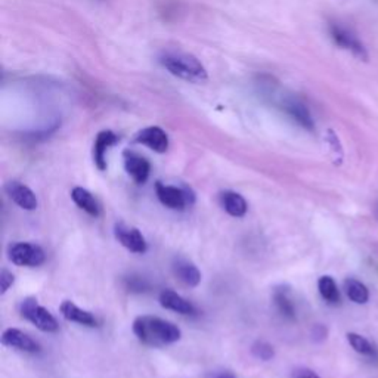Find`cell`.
<instances>
[{
	"instance_id": "1",
	"label": "cell",
	"mask_w": 378,
	"mask_h": 378,
	"mask_svg": "<svg viewBox=\"0 0 378 378\" xmlns=\"http://www.w3.org/2000/svg\"><path fill=\"white\" fill-rule=\"evenodd\" d=\"M133 333L140 343L151 348H163L181 340V329L166 319L152 315H142L133 322Z\"/></svg>"
},
{
	"instance_id": "2",
	"label": "cell",
	"mask_w": 378,
	"mask_h": 378,
	"mask_svg": "<svg viewBox=\"0 0 378 378\" xmlns=\"http://www.w3.org/2000/svg\"><path fill=\"white\" fill-rule=\"evenodd\" d=\"M160 62L170 74L182 78V80L201 83L207 78L206 68L195 56L189 54L175 51L164 52L160 56Z\"/></svg>"
},
{
	"instance_id": "3",
	"label": "cell",
	"mask_w": 378,
	"mask_h": 378,
	"mask_svg": "<svg viewBox=\"0 0 378 378\" xmlns=\"http://www.w3.org/2000/svg\"><path fill=\"white\" fill-rule=\"evenodd\" d=\"M21 315L28 322L36 325L43 333H55L58 331V322L52 317V313L40 306L36 298L28 297L21 303Z\"/></svg>"
},
{
	"instance_id": "4",
	"label": "cell",
	"mask_w": 378,
	"mask_h": 378,
	"mask_svg": "<svg viewBox=\"0 0 378 378\" xmlns=\"http://www.w3.org/2000/svg\"><path fill=\"white\" fill-rule=\"evenodd\" d=\"M155 193L163 206L171 210H185L195 201V197L186 188L170 186L161 182L155 183Z\"/></svg>"
},
{
	"instance_id": "5",
	"label": "cell",
	"mask_w": 378,
	"mask_h": 378,
	"mask_svg": "<svg viewBox=\"0 0 378 378\" xmlns=\"http://www.w3.org/2000/svg\"><path fill=\"white\" fill-rule=\"evenodd\" d=\"M9 260L17 266L36 267L44 263L46 255L40 245L31 243H15L9 247Z\"/></svg>"
},
{
	"instance_id": "6",
	"label": "cell",
	"mask_w": 378,
	"mask_h": 378,
	"mask_svg": "<svg viewBox=\"0 0 378 378\" xmlns=\"http://www.w3.org/2000/svg\"><path fill=\"white\" fill-rule=\"evenodd\" d=\"M114 235H116L117 241L124 248H128L129 251H132V253L144 255L145 251L148 250L144 235H142L140 231L136 228H132V226H128L123 222H118L114 226Z\"/></svg>"
},
{
	"instance_id": "7",
	"label": "cell",
	"mask_w": 378,
	"mask_h": 378,
	"mask_svg": "<svg viewBox=\"0 0 378 378\" xmlns=\"http://www.w3.org/2000/svg\"><path fill=\"white\" fill-rule=\"evenodd\" d=\"M124 169L136 183H145L151 173L150 161L130 151L124 152Z\"/></svg>"
},
{
	"instance_id": "8",
	"label": "cell",
	"mask_w": 378,
	"mask_h": 378,
	"mask_svg": "<svg viewBox=\"0 0 378 378\" xmlns=\"http://www.w3.org/2000/svg\"><path fill=\"white\" fill-rule=\"evenodd\" d=\"M5 191L9 198L27 212H33L37 209V198L31 189L20 182H9L5 186Z\"/></svg>"
},
{
	"instance_id": "9",
	"label": "cell",
	"mask_w": 378,
	"mask_h": 378,
	"mask_svg": "<svg viewBox=\"0 0 378 378\" xmlns=\"http://www.w3.org/2000/svg\"><path fill=\"white\" fill-rule=\"evenodd\" d=\"M2 343L8 346V348L27 352V353H36L40 350V346L33 339L17 328H8L6 331H4Z\"/></svg>"
},
{
	"instance_id": "10",
	"label": "cell",
	"mask_w": 378,
	"mask_h": 378,
	"mask_svg": "<svg viewBox=\"0 0 378 378\" xmlns=\"http://www.w3.org/2000/svg\"><path fill=\"white\" fill-rule=\"evenodd\" d=\"M136 142L138 144H142L148 147L150 150L159 152V154H163L169 150V136L167 133L160 129V128H155V126H152V128H147L144 130H140L136 136Z\"/></svg>"
},
{
	"instance_id": "11",
	"label": "cell",
	"mask_w": 378,
	"mask_h": 378,
	"mask_svg": "<svg viewBox=\"0 0 378 378\" xmlns=\"http://www.w3.org/2000/svg\"><path fill=\"white\" fill-rule=\"evenodd\" d=\"M59 310H61L62 317H64L67 321L80 324V325H85V327H97L98 325L97 318H94L90 312L80 309L70 300L62 302Z\"/></svg>"
},
{
	"instance_id": "12",
	"label": "cell",
	"mask_w": 378,
	"mask_h": 378,
	"mask_svg": "<svg viewBox=\"0 0 378 378\" xmlns=\"http://www.w3.org/2000/svg\"><path fill=\"white\" fill-rule=\"evenodd\" d=\"M160 305L164 309L178 312L181 315H194L195 307L191 302H188L186 298L179 295L173 290H163L160 294Z\"/></svg>"
},
{
	"instance_id": "13",
	"label": "cell",
	"mask_w": 378,
	"mask_h": 378,
	"mask_svg": "<svg viewBox=\"0 0 378 378\" xmlns=\"http://www.w3.org/2000/svg\"><path fill=\"white\" fill-rule=\"evenodd\" d=\"M173 272L188 287H197L201 282V272L198 271V267L186 259H176L173 263Z\"/></svg>"
},
{
	"instance_id": "14",
	"label": "cell",
	"mask_w": 378,
	"mask_h": 378,
	"mask_svg": "<svg viewBox=\"0 0 378 378\" xmlns=\"http://www.w3.org/2000/svg\"><path fill=\"white\" fill-rule=\"evenodd\" d=\"M116 142H117V136L109 130H104L97 136V140H94V145H93V161L98 166L99 170L106 169L105 154L109 150V147H113Z\"/></svg>"
},
{
	"instance_id": "15",
	"label": "cell",
	"mask_w": 378,
	"mask_h": 378,
	"mask_svg": "<svg viewBox=\"0 0 378 378\" xmlns=\"http://www.w3.org/2000/svg\"><path fill=\"white\" fill-rule=\"evenodd\" d=\"M284 109H286V113L294 121H297L298 124H300L302 128L309 129V130L313 129L312 117H310V114L307 111V108L302 102H298L294 98H287V99H284Z\"/></svg>"
},
{
	"instance_id": "16",
	"label": "cell",
	"mask_w": 378,
	"mask_h": 378,
	"mask_svg": "<svg viewBox=\"0 0 378 378\" xmlns=\"http://www.w3.org/2000/svg\"><path fill=\"white\" fill-rule=\"evenodd\" d=\"M71 198L77 204V206L80 207L82 210H85L87 214L93 216V217L99 216V204L97 200H94V197L87 191V189L75 186L71 191Z\"/></svg>"
},
{
	"instance_id": "17",
	"label": "cell",
	"mask_w": 378,
	"mask_h": 378,
	"mask_svg": "<svg viewBox=\"0 0 378 378\" xmlns=\"http://www.w3.org/2000/svg\"><path fill=\"white\" fill-rule=\"evenodd\" d=\"M220 200H222V206L226 210L228 214L232 217H243L247 213V201L244 200L243 195L233 191H225L220 195Z\"/></svg>"
},
{
	"instance_id": "18",
	"label": "cell",
	"mask_w": 378,
	"mask_h": 378,
	"mask_svg": "<svg viewBox=\"0 0 378 378\" xmlns=\"http://www.w3.org/2000/svg\"><path fill=\"white\" fill-rule=\"evenodd\" d=\"M344 290L352 302H355L358 305H365L368 302V298H370L368 288L364 286V284L359 282L358 279H353V278L346 279L344 281Z\"/></svg>"
},
{
	"instance_id": "19",
	"label": "cell",
	"mask_w": 378,
	"mask_h": 378,
	"mask_svg": "<svg viewBox=\"0 0 378 378\" xmlns=\"http://www.w3.org/2000/svg\"><path fill=\"white\" fill-rule=\"evenodd\" d=\"M274 303L279 313L288 319H294L295 317V307L290 297V293L287 288H276L274 293Z\"/></svg>"
},
{
	"instance_id": "20",
	"label": "cell",
	"mask_w": 378,
	"mask_h": 378,
	"mask_svg": "<svg viewBox=\"0 0 378 378\" xmlns=\"http://www.w3.org/2000/svg\"><path fill=\"white\" fill-rule=\"evenodd\" d=\"M318 290H319V294L322 295V298L327 303L337 305L340 302V291L337 288L336 281L331 276L324 275V276L319 278Z\"/></svg>"
},
{
	"instance_id": "21",
	"label": "cell",
	"mask_w": 378,
	"mask_h": 378,
	"mask_svg": "<svg viewBox=\"0 0 378 378\" xmlns=\"http://www.w3.org/2000/svg\"><path fill=\"white\" fill-rule=\"evenodd\" d=\"M348 340L350 343L352 348L360 353V355H365L368 358H375L377 356V350L374 346L365 339V337H362L359 334H355V333H349L348 334Z\"/></svg>"
},
{
	"instance_id": "22",
	"label": "cell",
	"mask_w": 378,
	"mask_h": 378,
	"mask_svg": "<svg viewBox=\"0 0 378 378\" xmlns=\"http://www.w3.org/2000/svg\"><path fill=\"white\" fill-rule=\"evenodd\" d=\"M331 35H333V37L344 47H348V49H352V51H358V52H362V46L358 43V40L355 37H352L350 33H348L344 28H340L337 25H333V30H331Z\"/></svg>"
},
{
	"instance_id": "23",
	"label": "cell",
	"mask_w": 378,
	"mask_h": 378,
	"mask_svg": "<svg viewBox=\"0 0 378 378\" xmlns=\"http://www.w3.org/2000/svg\"><path fill=\"white\" fill-rule=\"evenodd\" d=\"M251 350H253V355L257 359H262V360H271L275 355L272 346L266 341H256Z\"/></svg>"
},
{
	"instance_id": "24",
	"label": "cell",
	"mask_w": 378,
	"mask_h": 378,
	"mask_svg": "<svg viewBox=\"0 0 378 378\" xmlns=\"http://www.w3.org/2000/svg\"><path fill=\"white\" fill-rule=\"evenodd\" d=\"M13 281H15L13 274H11L8 269H2V274H0V288L2 290H0V293L5 294L9 290V287H12Z\"/></svg>"
},
{
	"instance_id": "25",
	"label": "cell",
	"mask_w": 378,
	"mask_h": 378,
	"mask_svg": "<svg viewBox=\"0 0 378 378\" xmlns=\"http://www.w3.org/2000/svg\"><path fill=\"white\" fill-rule=\"evenodd\" d=\"M128 288L130 291L140 293V291H145L147 290V284H145V281H142L140 278L132 276L130 279H128Z\"/></svg>"
},
{
	"instance_id": "26",
	"label": "cell",
	"mask_w": 378,
	"mask_h": 378,
	"mask_svg": "<svg viewBox=\"0 0 378 378\" xmlns=\"http://www.w3.org/2000/svg\"><path fill=\"white\" fill-rule=\"evenodd\" d=\"M294 378H321L310 370H298L294 372Z\"/></svg>"
},
{
	"instance_id": "27",
	"label": "cell",
	"mask_w": 378,
	"mask_h": 378,
	"mask_svg": "<svg viewBox=\"0 0 378 378\" xmlns=\"http://www.w3.org/2000/svg\"><path fill=\"white\" fill-rule=\"evenodd\" d=\"M213 378H236V377H235V374H232L231 371H222V372L214 374Z\"/></svg>"
}]
</instances>
